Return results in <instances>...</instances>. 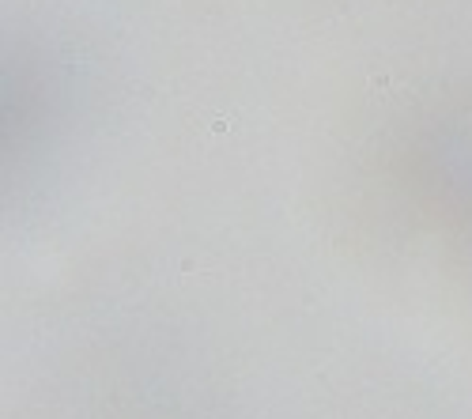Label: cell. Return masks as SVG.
I'll return each instance as SVG.
<instances>
[{"label":"cell","instance_id":"6da1fadb","mask_svg":"<svg viewBox=\"0 0 472 419\" xmlns=\"http://www.w3.org/2000/svg\"><path fill=\"white\" fill-rule=\"evenodd\" d=\"M370 87L382 91V98H389V94H393V76H389V72H378V76L370 80Z\"/></svg>","mask_w":472,"mask_h":419},{"label":"cell","instance_id":"7a4b0ae2","mask_svg":"<svg viewBox=\"0 0 472 419\" xmlns=\"http://www.w3.org/2000/svg\"><path fill=\"white\" fill-rule=\"evenodd\" d=\"M227 129H230L227 117H216V121H211V132H227Z\"/></svg>","mask_w":472,"mask_h":419}]
</instances>
